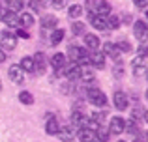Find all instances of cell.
<instances>
[{
    "mask_svg": "<svg viewBox=\"0 0 148 142\" xmlns=\"http://www.w3.org/2000/svg\"><path fill=\"white\" fill-rule=\"evenodd\" d=\"M83 6L81 4H73V6H69V10H68V15H69V19H79L81 15H83Z\"/></svg>",
    "mask_w": 148,
    "mask_h": 142,
    "instance_id": "26",
    "label": "cell"
},
{
    "mask_svg": "<svg viewBox=\"0 0 148 142\" xmlns=\"http://www.w3.org/2000/svg\"><path fill=\"white\" fill-rule=\"evenodd\" d=\"M86 95L90 99L92 105L96 107H105L107 105V95L99 90V88H86Z\"/></svg>",
    "mask_w": 148,
    "mask_h": 142,
    "instance_id": "2",
    "label": "cell"
},
{
    "mask_svg": "<svg viewBox=\"0 0 148 142\" xmlns=\"http://www.w3.org/2000/svg\"><path fill=\"white\" fill-rule=\"evenodd\" d=\"M58 129H60V125H58L56 118H54V116H49L47 118V124H45V133L51 135V137H54V135H58Z\"/></svg>",
    "mask_w": 148,
    "mask_h": 142,
    "instance_id": "18",
    "label": "cell"
},
{
    "mask_svg": "<svg viewBox=\"0 0 148 142\" xmlns=\"http://www.w3.org/2000/svg\"><path fill=\"white\" fill-rule=\"evenodd\" d=\"M17 47V37L15 34H11L10 30H2L0 32V49H8V51H13Z\"/></svg>",
    "mask_w": 148,
    "mask_h": 142,
    "instance_id": "3",
    "label": "cell"
},
{
    "mask_svg": "<svg viewBox=\"0 0 148 142\" xmlns=\"http://www.w3.org/2000/svg\"><path fill=\"white\" fill-rule=\"evenodd\" d=\"M49 2H51V6H53V7H56V10H62V7L68 4V0H49Z\"/></svg>",
    "mask_w": 148,
    "mask_h": 142,
    "instance_id": "36",
    "label": "cell"
},
{
    "mask_svg": "<svg viewBox=\"0 0 148 142\" xmlns=\"http://www.w3.org/2000/svg\"><path fill=\"white\" fill-rule=\"evenodd\" d=\"M133 4L137 7H146L148 6V0H133Z\"/></svg>",
    "mask_w": 148,
    "mask_h": 142,
    "instance_id": "41",
    "label": "cell"
},
{
    "mask_svg": "<svg viewBox=\"0 0 148 142\" xmlns=\"http://www.w3.org/2000/svg\"><path fill=\"white\" fill-rule=\"evenodd\" d=\"M86 120H88V118L84 116L81 110H73V112H71V125H77V127L81 129V127L86 125Z\"/></svg>",
    "mask_w": 148,
    "mask_h": 142,
    "instance_id": "19",
    "label": "cell"
},
{
    "mask_svg": "<svg viewBox=\"0 0 148 142\" xmlns=\"http://www.w3.org/2000/svg\"><path fill=\"white\" fill-rule=\"evenodd\" d=\"M28 6L32 7L36 13H40V11L43 10V2H41V0H28Z\"/></svg>",
    "mask_w": 148,
    "mask_h": 142,
    "instance_id": "33",
    "label": "cell"
},
{
    "mask_svg": "<svg viewBox=\"0 0 148 142\" xmlns=\"http://www.w3.org/2000/svg\"><path fill=\"white\" fill-rule=\"evenodd\" d=\"M68 56L71 58L73 64H77V66H81V64L88 62V54H86V49H84V47L69 45V47H68Z\"/></svg>",
    "mask_w": 148,
    "mask_h": 142,
    "instance_id": "1",
    "label": "cell"
},
{
    "mask_svg": "<svg viewBox=\"0 0 148 142\" xmlns=\"http://www.w3.org/2000/svg\"><path fill=\"white\" fill-rule=\"evenodd\" d=\"M15 37H23V39H28L30 34H28V30H25V28H17V34H15Z\"/></svg>",
    "mask_w": 148,
    "mask_h": 142,
    "instance_id": "38",
    "label": "cell"
},
{
    "mask_svg": "<svg viewBox=\"0 0 148 142\" xmlns=\"http://www.w3.org/2000/svg\"><path fill=\"white\" fill-rule=\"evenodd\" d=\"M124 133H130V135H137L139 133V125H137V122H127L126 125H124Z\"/></svg>",
    "mask_w": 148,
    "mask_h": 142,
    "instance_id": "30",
    "label": "cell"
},
{
    "mask_svg": "<svg viewBox=\"0 0 148 142\" xmlns=\"http://www.w3.org/2000/svg\"><path fill=\"white\" fill-rule=\"evenodd\" d=\"M124 125H126L124 118H120V116L111 118V124H109V133H112V135H120V133H124Z\"/></svg>",
    "mask_w": 148,
    "mask_h": 142,
    "instance_id": "9",
    "label": "cell"
},
{
    "mask_svg": "<svg viewBox=\"0 0 148 142\" xmlns=\"http://www.w3.org/2000/svg\"><path fill=\"white\" fill-rule=\"evenodd\" d=\"M112 103H114L116 110H126L127 107H130V99H127V95L124 94V92H114V95H112Z\"/></svg>",
    "mask_w": 148,
    "mask_h": 142,
    "instance_id": "5",
    "label": "cell"
},
{
    "mask_svg": "<svg viewBox=\"0 0 148 142\" xmlns=\"http://www.w3.org/2000/svg\"><path fill=\"white\" fill-rule=\"evenodd\" d=\"M88 62H90L96 69H103V66H105V54L101 51H94L90 54V58H88Z\"/></svg>",
    "mask_w": 148,
    "mask_h": 142,
    "instance_id": "11",
    "label": "cell"
},
{
    "mask_svg": "<svg viewBox=\"0 0 148 142\" xmlns=\"http://www.w3.org/2000/svg\"><path fill=\"white\" fill-rule=\"evenodd\" d=\"M19 67L23 69V73H32L34 71V58L32 56H23L21 62H19Z\"/></svg>",
    "mask_w": 148,
    "mask_h": 142,
    "instance_id": "20",
    "label": "cell"
},
{
    "mask_svg": "<svg viewBox=\"0 0 148 142\" xmlns=\"http://www.w3.org/2000/svg\"><path fill=\"white\" fill-rule=\"evenodd\" d=\"M71 34L73 36H84V34H86V24H84V22H73L71 24Z\"/></svg>",
    "mask_w": 148,
    "mask_h": 142,
    "instance_id": "27",
    "label": "cell"
},
{
    "mask_svg": "<svg viewBox=\"0 0 148 142\" xmlns=\"http://www.w3.org/2000/svg\"><path fill=\"white\" fill-rule=\"evenodd\" d=\"M143 116H145V110H143V109H133V110H131V120H133V122L143 120Z\"/></svg>",
    "mask_w": 148,
    "mask_h": 142,
    "instance_id": "34",
    "label": "cell"
},
{
    "mask_svg": "<svg viewBox=\"0 0 148 142\" xmlns=\"http://www.w3.org/2000/svg\"><path fill=\"white\" fill-rule=\"evenodd\" d=\"M96 15H99V17H107V15H111V4L107 2V0H98L96 2Z\"/></svg>",
    "mask_w": 148,
    "mask_h": 142,
    "instance_id": "13",
    "label": "cell"
},
{
    "mask_svg": "<svg viewBox=\"0 0 148 142\" xmlns=\"http://www.w3.org/2000/svg\"><path fill=\"white\" fill-rule=\"evenodd\" d=\"M146 79H148V69H146Z\"/></svg>",
    "mask_w": 148,
    "mask_h": 142,
    "instance_id": "46",
    "label": "cell"
},
{
    "mask_svg": "<svg viewBox=\"0 0 148 142\" xmlns=\"http://www.w3.org/2000/svg\"><path fill=\"white\" fill-rule=\"evenodd\" d=\"M64 73H66V77H68L69 80H75V79H79V75H81V66L73 64V66L66 67V69H64Z\"/></svg>",
    "mask_w": 148,
    "mask_h": 142,
    "instance_id": "21",
    "label": "cell"
},
{
    "mask_svg": "<svg viewBox=\"0 0 148 142\" xmlns=\"http://www.w3.org/2000/svg\"><path fill=\"white\" fill-rule=\"evenodd\" d=\"M135 137H137V139H135V142H148V133H143V131H139Z\"/></svg>",
    "mask_w": 148,
    "mask_h": 142,
    "instance_id": "39",
    "label": "cell"
},
{
    "mask_svg": "<svg viewBox=\"0 0 148 142\" xmlns=\"http://www.w3.org/2000/svg\"><path fill=\"white\" fill-rule=\"evenodd\" d=\"M23 7H25V2H23V0H6V10L13 11V13L21 11Z\"/></svg>",
    "mask_w": 148,
    "mask_h": 142,
    "instance_id": "22",
    "label": "cell"
},
{
    "mask_svg": "<svg viewBox=\"0 0 148 142\" xmlns=\"http://www.w3.org/2000/svg\"><path fill=\"white\" fill-rule=\"evenodd\" d=\"M88 19H90L92 26H94L96 30H101V32L109 30V26H107V21H105V17H99V15H96L94 11H90V13H88Z\"/></svg>",
    "mask_w": 148,
    "mask_h": 142,
    "instance_id": "8",
    "label": "cell"
},
{
    "mask_svg": "<svg viewBox=\"0 0 148 142\" xmlns=\"http://www.w3.org/2000/svg\"><path fill=\"white\" fill-rule=\"evenodd\" d=\"M0 21H4V24H8V26H17L19 24L17 13H13L10 10H0Z\"/></svg>",
    "mask_w": 148,
    "mask_h": 142,
    "instance_id": "6",
    "label": "cell"
},
{
    "mask_svg": "<svg viewBox=\"0 0 148 142\" xmlns=\"http://www.w3.org/2000/svg\"><path fill=\"white\" fill-rule=\"evenodd\" d=\"M77 139H79V142H94L96 133L90 131V129H86V127H81L79 131H77Z\"/></svg>",
    "mask_w": 148,
    "mask_h": 142,
    "instance_id": "14",
    "label": "cell"
},
{
    "mask_svg": "<svg viewBox=\"0 0 148 142\" xmlns=\"http://www.w3.org/2000/svg\"><path fill=\"white\" fill-rule=\"evenodd\" d=\"M118 142H126V140H118Z\"/></svg>",
    "mask_w": 148,
    "mask_h": 142,
    "instance_id": "49",
    "label": "cell"
},
{
    "mask_svg": "<svg viewBox=\"0 0 148 142\" xmlns=\"http://www.w3.org/2000/svg\"><path fill=\"white\" fill-rule=\"evenodd\" d=\"M79 79H81V80H84V82H92V80L96 79V75H94V73H92L90 69H83V67H81V75H79Z\"/></svg>",
    "mask_w": 148,
    "mask_h": 142,
    "instance_id": "31",
    "label": "cell"
},
{
    "mask_svg": "<svg viewBox=\"0 0 148 142\" xmlns=\"http://www.w3.org/2000/svg\"><path fill=\"white\" fill-rule=\"evenodd\" d=\"M116 47H118L120 52H130L131 51V45L127 41H120V43H116Z\"/></svg>",
    "mask_w": 148,
    "mask_h": 142,
    "instance_id": "35",
    "label": "cell"
},
{
    "mask_svg": "<svg viewBox=\"0 0 148 142\" xmlns=\"http://www.w3.org/2000/svg\"><path fill=\"white\" fill-rule=\"evenodd\" d=\"M0 90H2V82H0Z\"/></svg>",
    "mask_w": 148,
    "mask_h": 142,
    "instance_id": "48",
    "label": "cell"
},
{
    "mask_svg": "<svg viewBox=\"0 0 148 142\" xmlns=\"http://www.w3.org/2000/svg\"><path fill=\"white\" fill-rule=\"evenodd\" d=\"M105 21H107L109 30H114V28H118V26H120V19L116 17V15H107V17H105Z\"/></svg>",
    "mask_w": 148,
    "mask_h": 142,
    "instance_id": "29",
    "label": "cell"
},
{
    "mask_svg": "<svg viewBox=\"0 0 148 142\" xmlns=\"http://www.w3.org/2000/svg\"><path fill=\"white\" fill-rule=\"evenodd\" d=\"M133 36L139 41H146L148 39V24L145 21H135L133 24Z\"/></svg>",
    "mask_w": 148,
    "mask_h": 142,
    "instance_id": "4",
    "label": "cell"
},
{
    "mask_svg": "<svg viewBox=\"0 0 148 142\" xmlns=\"http://www.w3.org/2000/svg\"><path fill=\"white\" fill-rule=\"evenodd\" d=\"M4 60H6V52H4V51H2V49H0V64H2V62H4Z\"/></svg>",
    "mask_w": 148,
    "mask_h": 142,
    "instance_id": "43",
    "label": "cell"
},
{
    "mask_svg": "<svg viewBox=\"0 0 148 142\" xmlns=\"http://www.w3.org/2000/svg\"><path fill=\"white\" fill-rule=\"evenodd\" d=\"M62 39H64V30L62 28H54L53 32H51V37H49L51 45H58Z\"/></svg>",
    "mask_w": 148,
    "mask_h": 142,
    "instance_id": "24",
    "label": "cell"
},
{
    "mask_svg": "<svg viewBox=\"0 0 148 142\" xmlns=\"http://www.w3.org/2000/svg\"><path fill=\"white\" fill-rule=\"evenodd\" d=\"M58 26V19L54 17V15H51V13H47V15H43L41 17V28H47V30H54Z\"/></svg>",
    "mask_w": 148,
    "mask_h": 142,
    "instance_id": "17",
    "label": "cell"
},
{
    "mask_svg": "<svg viewBox=\"0 0 148 142\" xmlns=\"http://www.w3.org/2000/svg\"><path fill=\"white\" fill-rule=\"evenodd\" d=\"M103 52L105 56H111L112 60H120V51H118V47H116V43H112V41H105L103 43Z\"/></svg>",
    "mask_w": 148,
    "mask_h": 142,
    "instance_id": "7",
    "label": "cell"
},
{
    "mask_svg": "<svg viewBox=\"0 0 148 142\" xmlns=\"http://www.w3.org/2000/svg\"><path fill=\"white\" fill-rule=\"evenodd\" d=\"M19 24H21L23 28H30V26H34L32 13H21V17H19Z\"/></svg>",
    "mask_w": 148,
    "mask_h": 142,
    "instance_id": "25",
    "label": "cell"
},
{
    "mask_svg": "<svg viewBox=\"0 0 148 142\" xmlns=\"http://www.w3.org/2000/svg\"><path fill=\"white\" fill-rule=\"evenodd\" d=\"M32 58H34V71L45 73V69H47V58H45L43 52H38L36 56H32Z\"/></svg>",
    "mask_w": 148,
    "mask_h": 142,
    "instance_id": "12",
    "label": "cell"
},
{
    "mask_svg": "<svg viewBox=\"0 0 148 142\" xmlns=\"http://www.w3.org/2000/svg\"><path fill=\"white\" fill-rule=\"evenodd\" d=\"M139 58H148V45L146 43H143L139 47Z\"/></svg>",
    "mask_w": 148,
    "mask_h": 142,
    "instance_id": "37",
    "label": "cell"
},
{
    "mask_svg": "<svg viewBox=\"0 0 148 142\" xmlns=\"http://www.w3.org/2000/svg\"><path fill=\"white\" fill-rule=\"evenodd\" d=\"M94 142H98V140H94Z\"/></svg>",
    "mask_w": 148,
    "mask_h": 142,
    "instance_id": "50",
    "label": "cell"
},
{
    "mask_svg": "<svg viewBox=\"0 0 148 142\" xmlns=\"http://www.w3.org/2000/svg\"><path fill=\"white\" fill-rule=\"evenodd\" d=\"M84 43H86V49H90V51H98L101 41H99V37L96 36V34H84Z\"/></svg>",
    "mask_w": 148,
    "mask_h": 142,
    "instance_id": "15",
    "label": "cell"
},
{
    "mask_svg": "<svg viewBox=\"0 0 148 142\" xmlns=\"http://www.w3.org/2000/svg\"><path fill=\"white\" fill-rule=\"evenodd\" d=\"M143 120H146V122H148V110H145V116H143Z\"/></svg>",
    "mask_w": 148,
    "mask_h": 142,
    "instance_id": "44",
    "label": "cell"
},
{
    "mask_svg": "<svg viewBox=\"0 0 148 142\" xmlns=\"http://www.w3.org/2000/svg\"><path fill=\"white\" fill-rule=\"evenodd\" d=\"M146 99H148V90H146Z\"/></svg>",
    "mask_w": 148,
    "mask_h": 142,
    "instance_id": "47",
    "label": "cell"
},
{
    "mask_svg": "<svg viewBox=\"0 0 148 142\" xmlns=\"http://www.w3.org/2000/svg\"><path fill=\"white\" fill-rule=\"evenodd\" d=\"M19 101H21L23 105H32L34 103V95L30 94V92L23 90V92H19Z\"/></svg>",
    "mask_w": 148,
    "mask_h": 142,
    "instance_id": "28",
    "label": "cell"
},
{
    "mask_svg": "<svg viewBox=\"0 0 148 142\" xmlns=\"http://www.w3.org/2000/svg\"><path fill=\"white\" fill-rule=\"evenodd\" d=\"M51 66L54 67L56 75H60V71L66 67V54H62V52H56V54H53V56H51Z\"/></svg>",
    "mask_w": 148,
    "mask_h": 142,
    "instance_id": "10",
    "label": "cell"
},
{
    "mask_svg": "<svg viewBox=\"0 0 148 142\" xmlns=\"http://www.w3.org/2000/svg\"><path fill=\"white\" fill-rule=\"evenodd\" d=\"M96 137H98V142H107L109 140V131H105L103 127H99L96 131Z\"/></svg>",
    "mask_w": 148,
    "mask_h": 142,
    "instance_id": "32",
    "label": "cell"
},
{
    "mask_svg": "<svg viewBox=\"0 0 148 142\" xmlns=\"http://www.w3.org/2000/svg\"><path fill=\"white\" fill-rule=\"evenodd\" d=\"M103 118H105V112H94L92 114V120H96L99 125H101V122H103Z\"/></svg>",
    "mask_w": 148,
    "mask_h": 142,
    "instance_id": "40",
    "label": "cell"
},
{
    "mask_svg": "<svg viewBox=\"0 0 148 142\" xmlns=\"http://www.w3.org/2000/svg\"><path fill=\"white\" fill-rule=\"evenodd\" d=\"M58 137H60V140H64V142H71V139H73V129L69 127V125H66V127L58 129Z\"/></svg>",
    "mask_w": 148,
    "mask_h": 142,
    "instance_id": "23",
    "label": "cell"
},
{
    "mask_svg": "<svg viewBox=\"0 0 148 142\" xmlns=\"http://www.w3.org/2000/svg\"><path fill=\"white\" fill-rule=\"evenodd\" d=\"M146 19H148V10H146Z\"/></svg>",
    "mask_w": 148,
    "mask_h": 142,
    "instance_id": "45",
    "label": "cell"
},
{
    "mask_svg": "<svg viewBox=\"0 0 148 142\" xmlns=\"http://www.w3.org/2000/svg\"><path fill=\"white\" fill-rule=\"evenodd\" d=\"M143 73H146L145 66H137V67H135V75H143Z\"/></svg>",
    "mask_w": 148,
    "mask_h": 142,
    "instance_id": "42",
    "label": "cell"
},
{
    "mask_svg": "<svg viewBox=\"0 0 148 142\" xmlns=\"http://www.w3.org/2000/svg\"><path fill=\"white\" fill-rule=\"evenodd\" d=\"M8 77H10L11 82H23V79H25L23 69H21L19 66H11L10 69H8Z\"/></svg>",
    "mask_w": 148,
    "mask_h": 142,
    "instance_id": "16",
    "label": "cell"
}]
</instances>
